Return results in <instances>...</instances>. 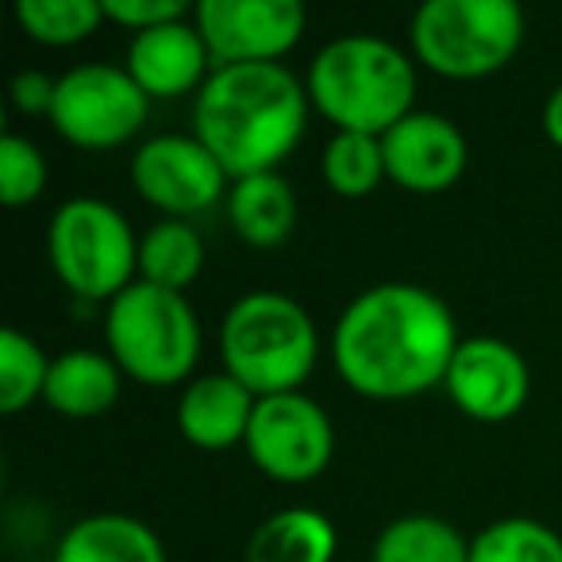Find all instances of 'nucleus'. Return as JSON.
<instances>
[{
    "label": "nucleus",
    "instance_id": "nucleus-1",
    "mask_svg": "<svg viewBox=\"0 0 562 562\" xmlns=\"http://www.w3.org/2000/svg\"><path fill=\"white\" fill-rule=\"evenodd\" d=\"M459 344L443 297L413 281H382L339 313L331 359L339 378L362 397L408 401L443 385Z\"/></svg>",
    "mask_w": 562,
    "mask_h": 562
},
{
    "label": "nucleus",
    "instance_id": "nucleus-2",
    "mask_svg": "<svg viewBox=\"0 0 562 562\" xmlns=\"http://www.w3.org/2000/svg\"><path fill=\"white\" fill-rule=\"evenodd\" d=\"M308 89L281 63L216 66L193 101V135L232 181L278 170L305 135Z\"/></svg>",
    "mask_w": 562,
    "mask_h": 562
},
{
    "label": "nucleus",
    "instance_id": "nucleus-3",
    "mask_svg": "<svg viewBox=\"0 0 562 562\" xmlns=\"http://www.w3.org/2000/svg\"><path fill=\"white\" fill-rule=\"evenodd\" d=\"M308 101L336 132L385 135L416 112L413 58L382 35H339L308 66Z\"/></svg>",
    "mask_w": 562,
    "mask_h": 562
},
{
    "label": "nucleus",
    "instance_id": "nucleus-4",
    "mask_svg": "<svg viewBox=\"0 0 562 562\" xmlns=\"http://www.w3.org/2000/svg\"><path fill=\"white\" fill-rule=\"evenodd\" d=\"M224 370L255 397L297 393L321 355V336L301 301L258 290L239 297L220 324Z\"/></svg>",
    "mask_w": 562,
    "mask_h": 562
},
{
    "label": "nucleus",
    "instance_id": "nucleus-5",
    "mask_svg": "<svg viewBox=\"0 0 562 562\" xmlns=\"http://www.w3.org/2000/svg\"><path fill=\"white\" fill-rule=\"evenodd\" d=\"M109 355L124 378L143 385H178L201 359V324L186 293L132 281L104 313Z\"/></svg>",
    "mask_w": 562,
    "mask_h": 562
},
{
    "label": "nucleus",
    "instance_id": "nucleus-6",
    "mask_svg": "<svg viewBox=\"0 0 562 562\" xmlns=\"http://www.w3.org/2000/svg\"><path fill=\"white\" fill-rule=\"evenodd\" d=\"M408 40L416 63L439 78H490L520 50L524 12L513 0H428L416 9Z\"/></svg>",
    "mask_w": 562,
    "mask_h": 562
},
{
    "label": "nucleus",
    "instance_id": "nucleus-7",
    "mask_svg": "<svg viewBox=\"0 0 562 562\" xmlns=\"http://www.w3.org/2000/svg\"><path fill=\"white\" fill-rule=\"evenodd\" d=\"M47 258L55 278L81 301H112L139 281V239L116 204L74 196L47 224Z\"/></svg>",
    "mask_w": 562,
    "mask_h": 562
},
{
    "label": "nucleus",
    "instance_id": "nucleus-8",
    "mask_svg": "<svg viewBox=\"0 0 562 562\" xmlns=\"http://www.w3.org/2000/svg\"><path fill=\"white\" fill-rule=\"evenodd\" d=\"M150 97L132 81L124 66L81 63L58 78L50 127L66 143L86 150H109L132 139L147 124Z\"/></svg>",
    "mask_w": 562,
    "mask_h": 562
},
{
    "label": "nucleus",
    "instance_id": "nucleus-9",
    "mask_svg": "<svg viewBox=\"0 0 562 562\" xmlns=\"http://www.w3.org/2000/svg\"><path fill=\"white\" fill-rule=\"evenodd\" d=\"M243 443H247L250 462L266 477L297 485L324 474L336 451V431H331L328 413L297 390L258 397Z\"/></svg>",
    "mask_w": 562,
    "mask_h": 562
},
{
    "label": "nucleus",
    "instance_id": "nucleus-10",
    "mask_svg": "<svg viewBox=\"0 0 562 562\" xmlns=\"http://www.w3.org/2000/svg\"><path fill=\"white\" fill-rule=\"evenodd\" d=\"M193 24L216 66L278 63L305 35V9L297 0H201Z\"/></svg>",
    "mask_w": 562,
    "mask_h": 562
},
{
    "label": "nucleus",
    "instance_id": "nucleus-11",
    "mask_svg": "<svg viewBox=\"0 0 562 562\" xmlns=\"http://www.w3.org/2000/svg\"><path fill=\"white\" fill-rule=\"evenodd\" d=\"M132 181L139 196L170 220L204 212L232 189L224 166L196 135H155L132 155Z\"/></svg>",
    "mask_w": 562,
    "mask_h": 562
},
{
    "label": "nucleus",
    "instance_id": "nucleus-12",
    "mask_svg": "<svg viewBox=\"0 0 562 562\" xmlns=\"http://www.w3.org/2000/svg\"><path fill=\"white\" fill-rule=\"evenodd\" d=\"M443 390L470 420L501 424L524 408L531 393V370L508 339L467 336L454 351Z\"/></svg>",
    "mask_w": 562,
    "mask_h": 562
},
{
    "label": "nucleus",
    "instance_id": "nucleus-13",
    "mask_svg": "<svg viewBox=\"0 0 562 562\" xmlns=\"http://www.w3.org/2000/svg\"><path fill=\"white\" fill-rule=\"evenodd\" d=\"M385 173L408 193H447L467 170V135L439 112H408L382 135Z\"/></svg>",
    "mask_w": 562,
    "mask_h": 562
},
{
    "label": "nucleus",
    "instance_id": "nucleus-14",
    "mask_svg": "<svg viewBox=\"0 0 562 562\" xmlns=\"http://www.w3.org/2000/svg\"><path fill=\"white\" fill-rule=\"evenodd\" d=\"M209 66L216 63H212L201 27L189 20H173V24L132 35L124 70L150 101H173V97H186L193 89L201 93V86L212 78Z\"/></svg>",
    "mask_w": 562,
    "mask_h": 562
},
{
    "label": "nucleus",
    "instance_id": "nucleus-15",
    "mask_svg": "<svg viewBox=\"0 0 562 562\" xmlns=\"http://www.w3.org/2000/svg\"><path fill=\"white\" fill-rule=\"evenodd\" d=\"M258 397L227 370L201 374L178 397V431L201 451H227L243 443Z\"/></svg>",
    "mask_w": 562,
    "mask_h": 562
},
{
    "label": "nucleus",
    "instance_id": "nucleus-16",
    "mask_svg": "<svg viewBox=\"0 0 562 562\" xmlns=\"http://www.w3.org/2000/svg\"><path fill=\"white\" fill-rule=\"evenodd\" d=\"M227 220L243 243L258 250H278L297 224V193L278 170L250 173L227 189Z\"/></svg>",
    "mask_w": 562,
    "mask_h": 562
},
{
    "label": "nucleus",
    "instance_id": "nucleus-17",
    "mask_svg": "<svg viewBox=\"0 0 562 562\" xmlns=\"http://www.w3.org/2000/svg\"><path fill=\"white\" fill-rule=\"evenodd\" d=\"M120 382H124V370L116 367L112 355L66 351V355H58V359H50L43 401L63 416L89 420V416H101L116 405Z\"/></svg>",
    "mask_w": 562,
    "mask_h": 562
},
{
    "label": "nucleus",
    "instance_id": "nucleus-18",
    "mask_svg": "<svg viewBox=\"0 0 562 562\" xmlns=\"http://www.w3.org/2000/svg\"><path fill=\"white\" fill-rule=\"evenodd\" d=\"M55 562H166L162 539L127 513H97L70 524Z\"/></svg>",
    "mask_w": 562,
    "mask_h": 562
},
{
    "label": "nucleus",
    "instance_id": "nucleus-19",
    "mask_svg": "<svg viewBox=\"0 0 562 562\" xmlns=\"http://www.w3.org/2000/svg\"><path fill=\"white\" fill-rule=\"evenodd\" d=\"M336 524L316 508H281L266 516L247 539L243 562H331Z\"/></svg>",
    "mask_w": 562,
    "mask_h": 562
},
{
    "label": "nucleus",
    "instance_id": "nucleus-20",
    "mask_svg": "<svg viewBox=\"0 0 562 562\" xmlns=\"http://www.w3.org/2000/svg\"><path fill=\"white\" fill-rule=\"evenodd\" d=\"M204 270V243L186 220H158L139 239V281L186 293Z\"/></svg>",
    "mask_w": 562,
    "mask_h": 562
},
{
    "label": "nucleus",
    "instance_id": "nucleus-21",
    "mask_svg": "<svg viewBox=\"0 0 562 562\" xmlns=\"http://www.w3.org/2000/svg\"><path fill=\"white\" fill-rule=\"evenodd\" d=\"M374 562H470V539L443 516L408 513L378 531Z\"/></svg>",
    "mask_w": 562,
    "mask_h": 562
},
{
    "label": "nucleus",
    "instance_id": "nucleus-22",
    "mask_svg": "<svg viewBox=\"0 0 562 562\" xmlns=\"http://www.w3.org/2000/svg\"><path fill=\"white\" fill-rule=\"evenodd\" d=\"M321 173L324 186L336 196L347 201H359L370 196L385 173V150H382V135H367V132H336L324 147L321 158Z\"/></svg>",
    "mask_w": 562,
    "mask_h": 562
},
{
    "label": "nucleus",
    "instance_id": "nucleus-23",
    "mask_svg": "<svg viewBox=\"0 0 562 562\" xmlns=\"http://www.w3.org/2000/svg\"><path fill=\"white\" fill-rule=\"evenodd\" d=\"M470 562H562V539L531 516H505L470 539Z\"/></svg>",
    "mask_w": 562,
    "mask_h": 562
},
{
    "label": "nucleus",
    "instance_id": "nucleus-24",
    "mask_svg": "<svg viewBox=\"0 0 562 562\" xmlns=\"http://www.w3.org/2000/svg\"><path fill=\"white\" fill-rule=\"evenodd\" d=\"M16 20L35 43L74 47L104 24L101 0H20Z\"/></svg>",
    "mask_w": 562,
    "mask_h": 562
},
{
    "label": "nucleus",
    "instance_id": "nucleus-25",
    "mask_svg": "<svg viewBox=\"0 0 562 562\" xmlns=\"http://www.w3.org/2000/svg\"><path fill=\"white\" fill-rule=\"evenodd\" d=\"M50 374V359L32 336L20 328L0 331V413H20L35 397H43Z\"/></svg>",
    "mask_w": 562,
    "mask_h": 562
},
{
    "label": "nucleus",
    "instance_id": "nucleus-26",
    "mask_svg": "<svg viewBox=\"0 0 562 562\" xmlns=\"http://www.w3.org/2000/svg\"><path fill=\"white\" fill-rule=\"evenodd\" d=\"M47 189V158L24 135H0V201L9 209L40 201Z\"/></svg>",
    "mask_w": 562,
    "mask_h": 562
},
{
    "label": "nucleus",
    "instance_id": "nucleus-27",
    "mask_svg": "<svg viewBox=\"0 0 562 562\" xmlns=\"http://www.w3.org/2000/svg\"><path fill=\"white\" fill-rule=\"evenodd\" d=\"M101 9H104V20L127 27L132 35L189 16L186 0H101Z\"/></svg>",
    "mask_w": 562,
    "mask_h": 562
},
{
    "label": "nucleus",
    "instance_id": "nucleus-28",
    "mask_svg": "<svg viewBox=\"0 0 562 562\" xmlns=\"http://www.w3.org/2000/svg\"><path fill=\"white\" fill-rule=\"evenodd\" d=\"M12 104L27 116H50L58 93V78H47L43 70H20L9 86Z\"/></svg>",
    "mask_w": 562,
    "mask_h": 562
},
{
    "label": "nucleus",
    "instance_id": "nucleus-29",
    "mask_svg": "<svg viewBox=\"0 0 562 562\" xmlns=\"http://www.w3.org/2000/svg\"><path fill=\"white\" fill-rule=\"evenodd\" d=\"M543 135L562 147V86H554V93L543 101Z\"/></svg>",
    "mask_w": 562,
    "mask_h": 562
}]
</instances>
